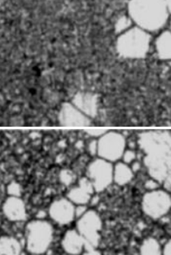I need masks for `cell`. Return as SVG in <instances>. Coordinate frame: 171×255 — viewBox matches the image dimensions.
<instances>
[{"label":"cell","mask_w":171,"mask_h":255,"mask_svg":"<svg viewBox=\"0 0 171 255\" xmlns=\"http://www.w3.org/2000/svg\"><path fill=\"white\" fill-rule=\"evenodd\" d=\"M139 144L147 153L144 163L152 179L171 186V134L147 131L140 135Z\"/></svg>","instance_id":"obj_1"},{"label":"cell","mask_w":171,"mask_h":255,"mask_svg":"<svg viewBox=\"0 0 171 255\" xmlns=\"http://www.w3.org/2000/svg\"><path fill=\"white\" fill-rule=\"evenodd\" d=\"M54 239V226L47 219H35L26 223L24 231V247L31 255L46 253Z\"/></svg>","instance_id":"obj_2"},{"label":"cell","mask_w":171,"mask_h":255,"mask_svg":"<svg viewBox=\"0 0 171 255\" xmlns=\"http://www.w3.org/2000/svg\"><path fill=\"white\" fill-rule=\"evenodd\" d=\"M76 230L82 235L86 249L97 248L101 238L103 222L100 215L94 210H87L85 215L77 219Z\"/></svg>","instance_id":"obj_3"},{"label":"cell","mask_w":171,"mask_h":255,"mask_svg":"<svg viewBox=\"0 0 171 255\" xmlns=\"http://www.w3.org/2000/svg\"><path fill=\"white\" fill-rule=\"evenodd\" d=\"M97 156L110 163L121 159L126 150V139L122 134L114 131H107L97 139Z\"/></svg>","instance_id":"obj_4"},{"label":"cell","mask_w":171,"mask_h":255,"mask_svg":"<svg viewBox=\"0 0 171 255\" xmlns=\"http://www.w3.org/2000/svg\"><path fill=\"white\" fill-rule=\"evenodd\" d=\"M86 175L95 192H102L113 183V165L112 163L98 157L88 164Z\"/></svg>","instance_id":"obj_5"},{"label":"cell","mask_w":171,"mask_h":255,"mask_svg":"<svg viewBox=\"0 0 171 255\" xmlns=\"http://www.w3.org/2000/svg\"><path fill=\"white\" fill-rule=\"evenodd\" d=\"M171 207V196L160 190L148 191L142 199V209L151 219L161 218L168 212Z\"/></svg>","instance_id":"obj_6"},{"label":"cell","mask_w":171,"mask_h":255,"mask_svg":"<svg viewBox=\"0 0 171 255\" xmlns=\"http://www.w3.org/2000/svg\"><path fill=\"white\" fill-rule=\"evenodd\" d=\"M75 207L67 198L55 199L48 208V217L61 227L70 225L76 219Z\"/></svg>","instance_id":"obj_7"},{"label":"cell","mask_w":171,"mask_h":255,"mask_svg":"<svg viewBox=\"0 0 171 255\" xmlns=\"http://www.w3.org/2000/svg\"><path fill=\"white\" fill-rule=\"evenodd\" d=\"M58 122L66 127H87L91 125V118L84 114L72 103H64L58 114Z\"/></svg>","instance_id":"obj_8"},{"label":"cell","mask_w":171,"mask_h":255,"mask_svg":"<svg viewBox=\"0 0 171 255\" xmlns=\"http://www.w3.org/2000/svg\"><path fill=\"white\" fill-rule=\"evenodd\" d=\"M2 211L4 217L11 223H22L27 219L26 206L21 197L8 196L2 203Z\"/></svg>","instance_id":"obj_9"},{"label":"cell","mask_w":171,"mask_h":255,"mask_svg":"<svg viewBox=\"0 0 171 255\" xmlns=\"http://www.w3.org/2000/svg\"><path fill=\"white\" fill-rule=\"evenodd\" d=\"M95 192L91 182L87 177H83L79 179L78 185L69 190L66 198L75 206L87 205Z\"/></svg>","instance_id":"obj_10"},{"label":"cell","mask_w":171,"mask_h":255,"mask_svg":"<svg viewBox=\"0 0 171 255\" xmlns=\"http://www.w3.org/2000/svg\"><path fill=\"white\" fill-rule=\"evenodd\" d=\"M148 42L143 37L124 38L119 44V50L122 55L128 58H141L145 55Z\"/></svg>","instance_id":"obj_11"},{"label":"cell","mask_w":171,"mask_h":255,"mask_svg":"<svg viewBox=\"0 0 171 255\" xmlns=\"http://www.w3.org/2000/svg\"><path fill=\"white\" fill-rule=\"evenodd\" d=\"M72 103L89 118L97 115L98 98L95 94L86 92L78 93L74 96Z\"/></svg>","instance_id":"obj_12"},{"label":"cell","mask_w":171,"mask_h":255,"mask_svg":"<svg viewBox=\"0 0 171 255\" xmlns=\"http://www.w3.org/2000/svg\"><path fill=\"white\" fill-rule=\"evenodd\" d=\"M62 247L68 255H80L86 250V243L77 230H68L62 237Z\"/></svg>","instance_id":"obj_13"},{"label":"cell","mask_w":171,"mask_h":255,"mask_svg":"<svg viewBox=\"0 0 171 255\" xmlns=\"http://www.w3.org/2000/svg\"><path fill=\"white\" fill-rule=\"evenodd\" d=\"M23 245L19 239L11 235L0 237V255H22Z\"/></svg>","instance_id":"obj_14"},{"label":"cell","mask_w":171,"mask_h":255,"mask_svg":"<svg viewBox=\"0 0 171 255\" xmlns=\"http://www.w3.org/2000/svg\"><path fill=\"white\" fill-rule=\"evenodd\" d=\"M133 176V171L128 164L123 162H118L113 166V182L117 185H127L132 180Z\"/></svg>","instance_id":"obj_15"},{"label":"cell","mask_w":171,"mask_h":255,"mask_svg":"<svg viewBox=\"0 0 171 255\" xmlns=\"http://www.w3.org/2000/svg\"><path fill=\"white\" fill-rule=\"evenodd\" d=\"M140 255H162L159 243L152 238L146 239L140 247Z\"/></svg>","instance_id":"obj_16"},{"label":"cell","mask_w":171,"mask_h":255,"mask_svg":"<svg viewBox=\"0 0 171 255\" xmlns=\"http://www.w3.org/2000/svg\"><path fill=\"white\" fill-rule=\"evenodd\" d=\"M159 55L163 58H171V38H164L158 45Z\"/></svg>","instance_id":"obj_17"},{"label":"cell","mask_w":171,"mask_h":255,"mask_svg":"<svg viewBox=\"0 0 171 255\" xmlns=\"http://www.w3.org/2000/svg\"><path fill=\"white\" fill-rule=\"evenodd\" d=\"M8 196L12 197H22V187L18 182L13 181L6 187Z\"/></svg>","instance_id":"obj_18"},{"label":"cell","mask_w":171,"mask_h":255,"mask_svg":"<svg viewBox=\"0 0 171 255\" xmlns=\"http://www.w3.org/2000/svg\"><path fill=\"white\" fill-rule=\"evenodd\" d=\"M60 179L63 184L66 186H70L74 181V175L71 171L68 170H64L60 174Z\"/></svg>","instance_id":"obj_19"},{"label":"cell","mask_w":171,"mask_h":255,"mask_svg":"<svg viewBox=\"0 0 171 255\" xmlns=\"http://www.w3.org/2000/svg\"><path fill=\"white\" fill-rule=\"evenodd\" d=\"M122 159H123V163L126 164H130V163H133L136 159V153L133 150H125L122 155Z\"/></svg>","instance_id":"obj_20"},{"label":"cell","mask_w":171,"mask_h":255,"mask_svg":"<svg viewBox=\"0 0 171 255\" xmlns=\"http://www.w3.org/2000/svg\"><path fill=\"white\" fill-rule=\"evenodd\" d=\"M87 151L91 156H95L98 153V141L96 139H92L87 144Z\"/></svg>","instance_id":"obj_21"},{"label":"cell","mask_w":171,"mask_h":255,"mask_svg":"<svg viewBox=\"0 0 171 255\" xmlns=\"http://www.w3.org/2000/svg\"><path fill=\"white\" fill-rule=\"evenodd\" d=\"M107 130L106 129H86L85 130V132L87 133V135H89L90 137L93 138V139H99L101 137L103 134L107 132Z\"/></svg>","instance_id":"obj_22"},{"label":"cell","mask_w":171,"mask_h":255,"mask_svg":"<svg viewBox=\"0 0 171 255\" xmlns=\"http://www.w3.org/2000/svg\"><path fill=\"white\" fill-rule=\"evenodd\" d=\"M87 205H78L76 206L75 207V215H76V219H79V218L82 217V215H85V214L87 212Z\"/></svg>","instance_id":"obj_23"},{"label":"cell","mask_w":171,"mask_h":255,"mask_svg":"<svg viewBox=\"0 0 171 255\" xmlns=\"http://www.w3.org/2000/svg\"><path fill=\"white\" fill-rule=\"evenodd\" d=\"M146 189L148 191H154V190L158 189L159 187V182L156 181L155 179H151L147 180L145 183Z\"/></svg>","instance_id":"obj_24"},{"label":"cell","mask_w":171,"mask_h":255,"mask_svg":"<svg viewBox=\"0 0 171 255\" xmlns=\"http://www.w3.org/2000/svg\"><path fill=\"white\" fill-rule=\"evenodd\" d=\"M48 217V210H39L36 213L35 219H46Z\"/></svg>","instance_id":"obj_25"},{"label":"cell","mask_w":171,"mask_h":255,"mask_svg":"<svg viewBox=\"0 0 171 255\" xmlns=\"http://www.w3.org/2000/svg\"><path fill=\"white\" fill-rule=\"evenodd\" d=\"M82 255H102L101 253L98 251L97 248L94 249H86L82 253Z\"/></svg>","instance_id":"obj_26"},{"label":"cell","mask_w":171,"mask_h":255,"mask_svg":"<svg viewBox=\"0 0 171 255\" xmlns=\"http://www.w3.org/2000/svg\"><path fill=\"white\" fill-rule=\"evenodd\" d=\"M140 167H141V165H140V163L139 162H133L132 163V167H131V169L133 171V172H136V171H139L140 169Z\"/></svg>","instance_id":"obj_27"},{"label":"cell","mask_w":171,"mask_h":255,"mask_svg":"<svg viewBox=\"0 0 171 255\" xmlns=\"http://www.w3.org/2000/svg\"><path fill=\"white\" fill-rule=\"evenodd\" d=\"M164 255H171V242H170L164 250Z\"/></svg>","instance_id":"obj_28"}]
</instances>
